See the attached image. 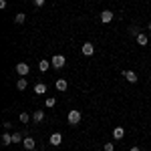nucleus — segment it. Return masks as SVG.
Returning <instances> with one entry per match:
<instances>
[{
    "label": "nucleus",
    "instance_id": "9b49d317",
    "mask_svg": "<svg viewBox=\"0 0 151 151\" xmlns=\"http://www.w3.org/2000/svg\"><path fill=\"white\" fill-rule=\"evenodd\" d=\"M42 119H45V111H42V109L35 111V115H32V121H35V123H42Z\"/></svg>",
    "mask_w": 151,
    "mask_h": 151
},
{
    "label": "nucleus",
    "instance_id": "cd10ccee",
    "mask_svg": "<svg viewBox=\"0 0 151 151\" xmlns=\"http://www.w3.org/2000/svg\"><path fill=\"white\" fill-rule=\"evenodd\" d=\"M89 2H93V0H89Z\"/></svg>",
    "mask_w": 151,
    "mask_h": 151
},
{
    "label": "nucleus",
    "instance_id": "4468645a",
    "mask_svg": "<svg viewBox=\"0 0 151 151\" xmlns=\"http://www.w3.org/2000/svg\"><path fill=\"white\" fill-rule=\"evenodd\" d=\"M50 67H52V63H50V60H40V63H38V69L42 70V73H47Z\"/></svg>",
    "mask_w": 151,
    "mask_h": 151
},
{
    "label": "nucleus",
    "instance_id": "0eeeda50",
    "mask_svg": "<svg viewBox=\"0 0 151 151\" xmlns=\"http://www.w3.org/2000/svg\"><path fill=\"white\" fill-rule=\"evenodd\" d=\"M48 141H50V145H55V147H58V145L63 143V135H60V133H52Z\"/></svg>",
    "mask_w": 151,
    "mask_h": 151
},
{
    "label": "nucleus",
    "instance_id": "a878e982",
    "mask_svg": "<svg viewBox=\"0 0 151 151\" xmlns=\"http://www.w3.org/2000/svg\"><path fill=\"white\" fill-rule=\"evenodd\" d=\"M129 151H141V149H139V147H131Z\"/></svg>",
    "mask_w": 151,
    "mask_h": 151
},
{
    "label": "nucleus",
    "instance_id": "ddd939ff",
    "mask_svg": "<svg viewBox=\"0 0 151 151\" xmlns=\"http://www.w3.org/2000/svg\"><path fill=\"white\" fill-rule=\"evenodd\" d=\"M113 137H115V139H123V137H125V129L123 127H115L113 129Z\"/></svg>",
    "mask_w": 151,
    "mask_h": 151
},
{
    "label": "nucleus",
    "instance_id": "393cba45",
    "mask_svg": "<svg viewBox=\"0 0 151 151\" xmlns=\"http://www.w3.org/2000/svg\"><path fill=\"white\" fill-rule=\"evenodd\" d=\"M0 8H2V10L6 8V0H0Z\"/></svg>",
    "mask_w": 151,
    "mask_h": 151
},
{
    "label": "nucleus",
    "instance_id": "7ed1b4c3",
    "mask_svg": "<svg viewBox=\"0 0 151 151\" xmlns=\"http://www.w3.org/2000/svg\"><path fill=\"white\" fill-rule=\"evenodd\" d=\"M16 73H18L20 77H26V75L30 73V67H28L26 63H18V65H16Z\"/></svg>",
    "mask_w": 151,
    "mask_h": 151
},
{
    "label": "nucleus",
    "instance_id": "bb28decb",
    "mask_svg": "<svg viewBox=\"0 0 151 151\" xmlns=\"http://www.w3.org/2000/svg\"><path fill=\"white\" fill-rule=\"evenodd\" d=\"M147 28H149V30H151V20H149V26H147Z\"/></svg>",
    "mask_w": 151,
    "mask_h": 151
},
{
    "label": "nucleus",
    "instance_id": "412c9836",
    "mask_svg": "<svg viewBox=\"0 0 151 151\" xmlns=\"http://www.w3.org/2000/svg\"><path fill=\"white\" fill-rule=\"evenodd\" d=\"M105 151H115V145H113V143H111V141H109V143H105V147H103Z\"/></svg>",
    "mask_w": 151,
    "mask_h": 151
},
{
    "label": "nucleus",
    "instance_id": "dca6fc26",
    "mask_svg": "<svg viewBox=\"0 0 151 151\" xmlns=\"http://www.w3.org/2000/svg\"><path fill=\"white\" fill-rule=\"evenodd\" d=\"M24 20H26V14H24V12H18V14L14 16V22L16 24H22Z\"/></svg>",
    "mask_w": 151,
    "mask_h": 151
},
{
    "label": "nucleus",
    "instance_id": "6e6552de",
    "mask_svg": "<svg viewBox=\"0 0 151 151\" xmlns=\"http://www.w3.org/2000/svg\"><path fill=\"white\" fill-rule=\"evenodd\" d=\"M123 77H125L129 83H137V75H135V70H123Z\"/></svg>",
    "mask_w": 151,
    "mask_h": 151
},
{
    "label": "nucleus",
    "instance_id": "f8f14e48",
    "mask_svg": "<svg viewBox=\"0 0 151 151\" xmlns=\"http://www.w3.org/2000/svg\"><path fill=\"white\" fill-rule=\"evenodd\" d=\"M35 93L36 95H45L47 93V85H45V83H36L35 85Z\"/></svg>",
    "mask_w": 151,
    "mask_h": 151
},
{
    "label": "nucleus",
    "instance_id": "a211bd4d",
    "mask_svg": "<svg viewBox=\"0 0 151 151\" xmlns=\"http://www.w3.org/2000/svg\"><path fill=\"white\" fill-rule=\"evenodd\" d=\"M20 141H24V137H22V133H12V143H20Z\"/></svg>",
    "mask_w": 151,
    "mask_h": 151
},
{
    "label": "nucleus",
    "instance_id": "2eb2a0df",
    "mask_svg": "<svg viewBox=\"0 0 151 151\" xmlns=\"http://www.w3.org/2000/svg\"><path fill=\"white\" fill-rule=\"evenodd\" d=\"M0 143H2V145H10V143H12V135H8V133H4V135L0 137Z\"/></svg>",
    "mask_w": 151,
    "mask_h": 151
},
{
    "label": "nucleus",
    "instance_id": "f03ea898",
    "mask_svg": "<svg viewBox=\"0 0 151 151\" xmlns=\"http://www.w3.org/2000/svg\"><path fill=\"white\" fill-rule=\"evenodd\" d=\"M50 63H52V69H63L65 63H67V58L63 57V55H55V57L50 58Z\"/></svg>",
    "mask_w": 151,
    "mask_h": 151
},
{
    "label": "nucleus",
    "instance_id": "20e7f679",
    "mask_svg": "<svg viewBox=\"0 0 151 151\" xmlns=\"http://www.w3.org/2000/svg\"><path fill=\"white\" fill-rule=\"evenodd\" d=\"M81 50H83V55H85V57H91V55L95 52V45H93V42H85Z\"/></svg>",
    "mask_w": 151,
    "mask_h": 151
},
{
    "label": "nucleus",
    "instance_id": "4be33fe9",
    "mask_svg": "<svg viewBox=\"0 0 151 151\" xmlns=\"http://www.w3.org/2000/svg\"><path fill=\"white\" fill-rule=\"evenodd\" d=\"M20 123H28V113H20Z\"/></svg>",
    "mask_w": 151,
    "mask_h": 151
},
{
    "label": "nucleus",
    "instance_id": "c85d7f7f",
    "mask_svg": "<svg viewBox=\"0 0 151 151\" xmlns=\"http://www.w3.org/2000/svg\"><path fill=\"white\" fill-rule=\"evenodd\" d=\"M149 47H151V42H149Z\"/></svg>",
    "mask_w": 151,
    "mask_h": 151
},
{
    "label": "nucleus",
    "instance_id": "f257e3e1",
    "mask_svg": "<svg viewBox=\"0 0 151 151\" xmlns=\"http://www.w3.org/2000/svg\"><path fill=\"white\" fill-rule=\"evenodd\" d=\"M67 119H69V125H75V127H77V125L81 123V111H79V109H70Z\"/></svg>",
    "mask_w": 151,
    "mask_h": 151
},
{
    "label": "nucleus",
    "instance_id": "f3484780",
    "mask_svg": "<svg viewBox=\"0 0 151 151\" xmlns=\"http://www.w3.org/2000/svg\"><path fill=\"white\" fill-rule=\"evenodd\" d=\"M26 87H28V83H26V79H18V83H16V89H18V91H24Z\"/></svg>",
    "mask_w": 151,
    "mask_h": 151
},
{
    "label": "nucleus",
    "instance_id": "aec40b11",
    "mask_svg": "<svg viewBox=\"0 0 151 151\" xmlns=\"http://www.w3.org/2000/svg\"><path fill=\"white\" fill-rule=\"evenodd\" d=\"M129 35H131V36H135V38H137V35H141V32H139V28H137V26L133 24V26H129Z\"/></svg>",
    "mask_w": 151,
    "mask_h": 151
},
{
    "label": "nucleus",
    "instance_id": "423d86ee",
    "mask_svg": "<svg viewBox=\"0 0 151 151\" xmlns=\"http://www.w3.org/2000/svg\"><path fill=\"white\" fill-rule=\"evenodd\" d=\"M22 145H24V149H26V151H32L36 147V143H35V139H32V137H24Z\"/></svg>",
    "mask_w": 151,
    "mask_h": 151
},
{
    "label": "nucleus",
    "instance_id": "1a4fd4ad",
    "mask_svg": "<svg viewBox=\"0 0 151 151\" xmlns=\"http://www.w3.org/2000/svg\"><path fill=\"white\" fill-rule=\"evenodd\" d=\"M55 87H57V91H58V93H65V91H67V87H69V83L65 81V79H58Z\"/></svg>",
    "mask_w": 151,
    "mask_h": 151
},
{
    "label": "nucleus",
    "instance_id": "b1692460",
    "mask_svg": "<svg viewBox=\"0 0 151 151\" xmlns=\"http://www.w3.org/2000/svg\"><path fill=\"white\" fill-rule=\"evenodd\" d=\"M2 127H4V129H6V131H8V129L12 127V123H10V121H4V123H2Z\"/></svg>",
    "mask_w": 151,
    "mask_h": 151
},
{
    "label": "nucleus",
    "instance_id": "9d476101",
    "mask_svg": "<svg viewBox=\"0 0 151 151\" xmlns=\"http://www.w3.org/2000/svg\"><path fill=\"white\" fill-rule=\"evenodd\" d=\"M137 45H141V47H147V45H149V38H147V35H145V32L137 35Z\"/></svg>",
    "mask_w": 151,
    "mask_h": 151
},
{
    "label": "nucleus",
    "instance_id": "6ab92c4d",
    "mask_svg": "<svg viewBox=\"0 0 151 151\" xmlns=\"http://www.w3.org/2000/svg\"><path fill=\"white\" fill-rule=\"evenodd\" d=\"M55 105H57V99H55V97H47L45 107H48V109H50V107H55Z\"/></svg>",
    "mask_w": 151,
    "mask_h": 151
},
{
    "label": "nucleus",
    "instance_id": "5701e85b",
    "mask_svg": "<svg viewBox=\"0 0 151 151\" xmlns=\"http://www.w3.org/2000/svg\"><path fill=\"white\" fill-rule=\"evenodd\" d=\"M32 2H35V6H38V8L45 6V0H32Z\"/></svg>",
    "mask_w": 151,
    "mask_h": 151
},
{
    "label": "nucleus",
    "instance_id": "39448f33",
    "mask_svg": "<svg viewBox=\"0 0 151 151\" xmlns=\"http://www.w3.org/2000/svg\"><path fill=\"white\" fill-rule=\"evenodd\" d=\"M113 18H115V14H113L111 10H103V12H101V22L109 24L111 20H113Z\"/></svg>",
    "mask_w": 151,
    "mask_h": 151
}]
</instances>
